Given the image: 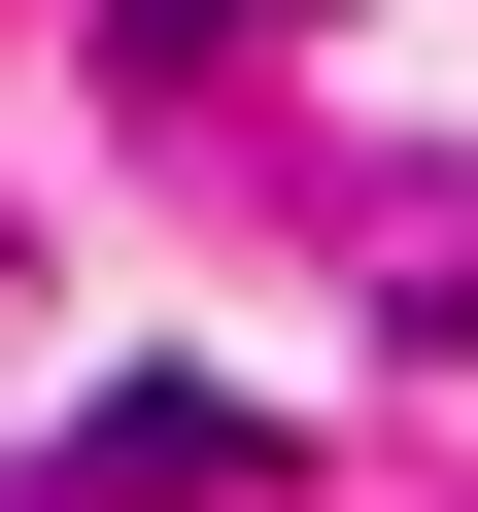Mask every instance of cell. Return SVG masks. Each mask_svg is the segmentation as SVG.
I'll list each match as a JSON object with an SVG mask.
<instances>
[{"instance_id": "1", "label": "cell", "mask_w": 478, "mask_h": 512, "mask_svg": "<svg viewBox=\"0 0 478 512\" xmlns=\"http://www.w3.org/2000/svg\"><path fill=\"white\" fill-rule=\"evenodd\" d=\"M171 478H274V410H239V376H137V410H69V512H171Z\"/></svg>"}]
</instances>
